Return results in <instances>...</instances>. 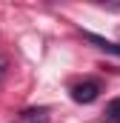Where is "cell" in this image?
<instances>
[{
    "mask_svg": "<svg viewBox=\"0 0 120 123\" xmlns=\"http://www.w3.org/2000/svg\"><path fill=\"white\" fill-rule=\"evenodd\" d=\"M72 97H74L77 103H94V100L100 97V83H94V80L77 83V86L72 89Z\"/></svg>",
    "mask_w": 120,
    "mask_h": 123,
    "instance_id": "1",
    "label": "cell"
},
{
    "mask_svg": "<svg viewBox=\"0 0 120 123\" xmlns=\"http://www.w3.org/2000/svg\"><path fill=\"white\" fill-rule=\"evenodd\" d=\"M6 72H9V60H6V55H0V83L6 80Z\"/></svg>",
    "mask_w": 120,
    "mask_h": 123,
    "instance_id": "5",
    "label": "cell"
},
{
    "mask_svg": "<svg viewBox=\"0 0 120 123\" xmlns=\"http://www.w3.org/2000/svg\"><path fill=\"white\" fill-rule=\"evenodd\" d=\"M23 123H49V115H46V109H34V112L23 115Z\"/></svg>",
    "mask_w": 120,
    "mask_h": 123,
    "instance_id": "3",
    "label": "cell"
},
{
    "mask_svg": "<svg viewBox=\"0 0 120 123\" xmlns=\"http://www.w3.org/2000/svg\"><path fill=\"white\" fill-rule=\"evenodd\" d=\"M117 6H120V3H117Z\"/></svg>",
    "mask_w": 120,
    "mask_h": 123,
    "instance_id": "6",
    "label": "cell"
},
{
    "mask_svg": "<svg viewBox=\"0 0 120 123\" xmlns=\"http://www.w3.org/2000/svg\"><path fill=\"white\" fill-rule=\"evenodd\" d=\"M106 117H109V120H120V97H114V100L109 103V109H106Z\"/></svg>",
    "mask_w": 120,
    "mask_h": 123,
    "instance_id": "4",
    "label": "cell"
},
{
    "mask_svg": "<svg viewBox=\"0 0 120 123\" xmlns=\"http://www.w3.org/2000/svg\"><path fill=\"white\" fill-rule=\"evenodd\" d=\"M83 37H86V40H91L97 49H103V52H109V55H117V57H120V43H112V40H106V37H100V34H94V31H86Z\"/></svg>",
    "mask_w": 120,
    "mask_h": 123,
    "instance_id": "2",
    "label": "cell"
}]
</instances>
